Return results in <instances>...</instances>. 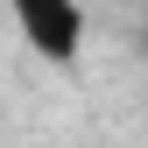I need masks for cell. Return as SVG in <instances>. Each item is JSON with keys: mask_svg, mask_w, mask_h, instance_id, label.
Returning <instances> with one entry per match:
<instances>
[{"mask_svg": "<svg viewBox=\"0 0 148 148\" xmlns=\"http://www.w3.org/2000/svg\"><path fill=\"white\" fill-rule=\"evenodd\" d=\"M14 28L49 64H78V49H85V7L78 0H14Z\"/></svg>", "mask_w": 148, "mask_h": 148, "instance_id": "1", "label": "cell"}, {"mask_svg": "<svg viewBox=\"0 0 148 148\" xmlns=\"http://www.w3.org/2000/svg\"><path fill=\"white\" fill-rule=\"evenodd\" d=\"M141 57H148V28H141Z\"/></svg>", "mask_w": 148, "mask_h": 148, "instance_id": "2", "label": "cell"}]
</instances>
